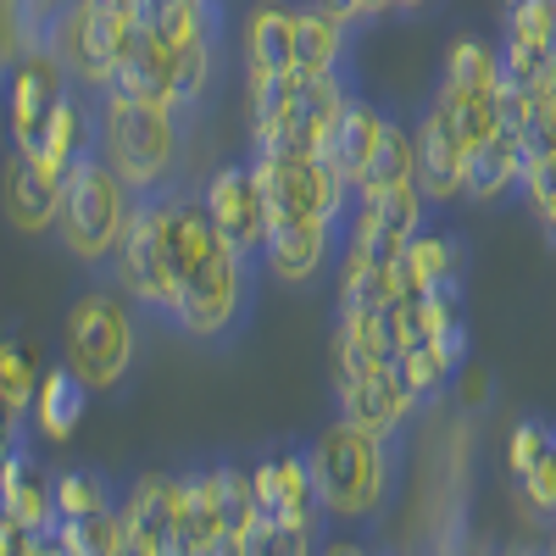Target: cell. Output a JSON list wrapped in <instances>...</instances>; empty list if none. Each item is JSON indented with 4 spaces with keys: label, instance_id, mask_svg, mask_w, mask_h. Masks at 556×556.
<instances>
[{
    "label": "cell",
    "instance_id": "b9f144b4",
    "mask_svg": "<svg viewBox=\"0 0 556 556\" xmlns=\"http://www.w3.org/2000/svg\"><path fill=\"white\" fill-rule=\"evenodd\" d=\"M112 556H156V551H151V540L139 534V529H123V540H117V551H112Z\"/></svg>",
    "mask_w": 556,
    "mask_h": 556
},
{
    "label": "cell",
    "instance_id": "1f68e13d",
    "mask_svg": "<svg viewBox=\"0 0 556 556\" xmlns=\"http://www.w3.org/2000/svg\"><path fill=\"white\" fill-rule=\"evenodd\" d=\"M501 34H513V39L534 45L540 56H551L556 51V0H518V7L506 12Z\"/></svg>",
    "mask_w": 556,
    "mask_h": 556
},
{
    "label": "cell",
    "instance_id": "60d3db41",
    "mask_svg": "<svg viewBox=\"0 0 556 556\" xmlns=\"http://www.w3.org/2000/svg\"><path fill=\"white\" fill-rule=\"evenodd\" d=\"M323 12H334L340 23H351V28H362V0H317Z\"/></svg>",
    "mask_w": 556,
    "mask_h": 556
},
{
    "label": "cell",
    "instance_id": "7dc6e473",
    "mask_svg": "<svg viewBox=\"0 0 556 556\" xmlns=\"http://www.w3.org/2000/svg\"><path fill=\"white\" fill-rule=\"evenodd\" d=\"M545 96H556V51H551V67H545Z\"/></svg>",
    "mask_w": 556,
    "mask_h": 556
},
{
    "label": "cell",
    "instance_id": "ab89813d",
    "mask_svg": "<svg viewBox=\"0 0 556 556\" xmlns=\"http://www.w3.org/2000/svg\"><path fill=\"white\" fill-rule=\"evenodd\" d=\"M23 429H34V424H28V417H23V412H12V401H7V395H0V445H7V451H12V440H17Z\"/></svg>",
    "mask_w": 556,
    "mask_h": 556
},
{
    "label": "cell",
    "instance_id": "d590c367",
    "mask_svg": "<svg viewBox=\"0 0 556 556\" xmlns=\"http://www.w3.org/2000/svg\"><path fill=\"white\" fill-rule=\"evenodd\" d=\"M384 334H390L395 356L412 351V345H424V340H429V334H424V295H401V301H390V306H384Z\"/></svg>",
    "mask_w": 556,
    "mask_h": 556
},
{
    "label": "cell",
    "instance_id": "7bdbcfd3",
    "mask_svg": "<svg viewBox=\"0 0 556 556\" xmlns=\"http://www.w3.org/2000/svg\"><path fill=\"white\" fill-rule=\"evenodd\" d=\"M395 12V0H362V28H374L379 17H390Z\"/></svg>",
    "mask_w": 556,
    "mask_h": 556
},
{
    "label": "cell",
    "instance_id": "d6a6232c",
    "mask_svg": "<svg viewBox=\"0 0 556 556\" xmlns=\"http://www.w3.org/2000/svg\"><path fill=\"white\" fill-rule=\"evenodd\" d=\"M523 139V156L540 162V156H556V96H545V84L529 96V117L513 128Z\"/></svg>",
    "mask_w": 556,
    "mask_h": 556
},
{
    "label": "cell",
    "instance_id": "3957f363",
    "mask_svg": "<svg viewBox=\"0 0 556 556\" xmlns=\"http://www.w3.org/2000/svg\"><path fill=\"white\" fill-rule=\"evenodd\" d=\"M139 323H146V312L106 273H89V285L73 290L62 317V362L96 395L106 401L128 395L139 374Z\"/></svg>",
    "mask_w": 556,
    "mask_h": 556
},
{
    "label": "cell",
    "instance_id": "2e32d148",
    "mask_svg": "<svg viewBox=\"0 0 556 556\" xmlns=\"http://www.w3.org/2000/svg\"><path fill=\"white\" fill-rule=\"evenodd\" d=\"M0 206H7L17 235H51L56 212H62V178L45 167L34 151L12 146L7 173H0Z\"/></svg>",
    "mask_w": 556,
    "mask_h": 556
},
{
    "label": "cell",
    "instance_id": "7402d4cb",
    "mask_svg": "<svg viewBox=\"0 0 556 556\" xmlns=\"http://www.w3.org/2000/svg\"><path fill=\"white\" fill-rule=\"evenodd\" d=\"M89 390L67 362L56 367H45V379H39V395H34V412H28V424L39 440H73V429L84 424V412H89Z\"/></svg>",
    "mask_w": 556,
    "mask_h": 556
},
{
    "label": "cell",
    "instance_id": "4fadbf2b",
    "mask_svg": "<svg viewBox=\"0 0 556 556\" xmlns=\"http://www.w3.org/2000/svg\"><path fill=\"white\" fill-rule=\"evenodd\" d=\"M434 212L440 206L417 190V184H401V190H384V195H362L356 217H351V240L374 245L379 256H401L434 223Z\"/></svg>",
    "mask_w": 556,
    "mask_h": 556
},
{
    "label": "cell",
    "instance_id": "f546056e",
    "mask_svg": "<svg viewBox=\"0 0 556 556\" xmlns=\"http://www.w3.org/2000/svg\"><path fill=\"white\" fill-rule=\"evenodd\" d=\"M39 356H34V345L12 329V334H0V395L12 401V412H34V395H39Z\"/></svg>",
    "mask_w": 556,
    "mask_h": 556
},
{
    "label": "cell",
    "instance_id": "9c48e42d",
    "mask_svg": "<svg viewBox=\"0 0 556 556\" xmlns=\"http://www.w3.org/2000/svg\"><path fill=\"white\" fill-rule=\"evenodd\" d=\"M201 195L212 206V223L228 251L240 256H267V201L256 190V173H251V156L240 162H217L206 178H201Z\"/></svg>",
    "mask_w": 556,
    "mask_h": 556
},
{
    "label": "cell",
    "instance_id": "e0dca14e",
    "mask_svg": "<svg viewBox=\"0 0 556 556\" xmlns=\"http://www.w3.org/2000/svg\"><path fill=\"white\" fill-rule=\"evenodd\" d=\"M329 367H334V390H351L362 379L395 367V345L384 334V312H362V306H340L334 317V345H329Z\"/></svg>",
    "mask_w": 556,
    "mask_h": 556
},
{
    "label": "cell",
    "instance_id": "ba28073f",
    "mask_svg": "<svg viewBox=\"0 0 556 556\" xmlns=\"http://www.w3.org/2000/svg\"><path fill=\"white\" fill-rule=\"evenodd\" d=\"M245 462H251L256 501H262V513H267L273 523H278V518H312V513H323L317 468H312V440L278 434V440L245 451Z\"/></svg>",
    "mask_w": 556,
    "mask_h": 556
},
{
    "label": "cell",
    "instance_id": "8d00e7d4",
    "mask_svg": "<svg viewBox=\"0 0 556 556\" xmlns=\"http://www.w3.org/2000/svg\"><path fill=\"white\" fill-rule=\"evenodd\" d=\"M513 484H518L523 506H534L540 518H551V523H556V445L534 462V468H529L523 479H513Z\"/></svg>",
    "mask_w": 556,
    "mask_h": 556
},
{
    "label": "cell",
    "instance_id": "44dd1931",
    "mask_svg": "<svg viewBox=\"0 0 556 556\" xmlns=\"http://www.w3.org/2000/svg\"><path fill=\"white\" fill-rule=\"evenodd\" d=\"M523 139L513 128H501L490 146H479L468 156V178H462V201H473V206H495L506 201L523 184Z\"/></svg>",
    "mask_w": 556,
    "mask_h": 556
},
{
    "label": "cell",
    "instance_id": "cb8c5ba5",
    "mask_svg": "<svg viewBox=\"0 0 556 556\" xmlns=\"http://www.w3.org/2000/svg\"><path fill=\"white\" fill-rule=\"evenodd\" d=\"M401 184H417V123L401 117V112H390L384 139H379L374 162L362 167L356 190L362 195H384V190H401Z\"/></svg>",
    "mask_w": 556,
    "mask_h": 556
},
{
    "label": "cell",
    "instance_id": "5bb4252c",
    "mask_svg": "<svg viewBox=\"0 0 556 556\" xmlns=\"http://www.w3.org/2000/svg\"><path fill=\"white\" fill-rule=\"evenodd\" d=\"M156 206V235H162V245H167V262H173V273L190 285V278L206 267V256L223 245V235H217V223H212V206H206V195H201V184H190V190H173V195H162V201H151Z\"/></svg>",
    "mask_w": 556,
    "mask_h": 556
},
{
    "label": "cell",
    "instance_id": "83f0119b",
    "mask_svg": "<svg viewBox=\"0 0 556 556\" xmlns=\"http://www.w3.org/2000/svg\"><path fill=\"white\" fill-rule=\"evenodd\" d=\"M395 374H401V384H406L417 401H424V412H429V406L456 384L462 362H451L440 345H429V340H424V345H412V351H401V356H395Z\"/></svg>",
    "mask_w": 556,
    "mask_h": 556
},
{
    "label": "cell",
    "instance_id": "f6af8a7d",
    "mask_svg": "<svg viewBox=\"0 0 556 556\" xmlns=\"http://www.w3.org/2000/svg\"><path fill=\"white\" fill-rule=\"evenodd\" d=\"M429 7H434V0H395V12H401V17H424Z\"/></svg>",
    "mask_w": 556,
    "mask_h": 556
},
{
    "label": "cell",
    "instance_id": "ffe728a7",
    "mask_svg": "<svg viewBox=\"0 0 556 556\" xmlns=\"http://www.w3.org/2000/svg\"><path fill=\"white\" fill-rule=\"evenodd\" d=\"M351 23H340L334 12H323L317 0L295 7V56L290 67L306 73V78H323V73H340L345 56H351Z\"/></svg>",
    "mask_w": 556,
    "mask_h": 556
},
{
    "label": "cell",
    "instance_id": "f907efd6",
    "mask_svg": "<svg viewBox=\"0 0 556 556\" xmlns=\"http://www.w3.org/2000/svg\"><path fill=\"white\" fill-rule=\"evenodd\" d=\"M501 7H506V12H513V7H518V0H501Z\"/></svg>",
    "mask_w": 556,
    "mask_h": 556
},
{
    "label": "cell",
    "instance_id": "9a60e30c",
    "mask_svg": "<svg viewBox=\"0 0 556 556\" xmlns=\"http://www.w3.org/2000/svg\"><path fill=\"white\" fill-rule=\"evenodd\" d=\"M39 434L23 429L7 451V484H0V506L34 534H56L62 513H56V468L39 462Z\"/></svg>",
    "mask_w": 556,
    "mask_h": 556
},
{
    "label": "cell",
    "instance_id": "7c38bea8",
    "mask_svg": "<svg viewBox=\"0 0 556 556\" xmlns=\"http://www.w3.org/2000/svg\"><path fill=\"white\" fill-rule=\"evenodd\" d=\"M73 78L45 56V51H28L12 62V78H7V128H12V146L17 151H45V134H51V112L62 101V89Z\"/></svg>",
    "mask_w": 556,
    "mask_h": 556
},
{
    "label": "cell",
    "instance_id": "8992f818",
    "mask_svg": "<svg viewBox=\"0 0 556 556\" xmlns=\"http://www.w3.org/2000/svg\"><path fill=\"white\" fill-rule=\"evenodd\" d=\"M139 39H146L139 17H112L101 0H73L45 34V56L84 89H112L117 67L139 51Z\"/></svg>",
    "mask_w": 556,
    "mask_h": 556
},
{
    "label": "cell",
    "instance_id": "d6986e66",
    "mask_svg": "<svg viewBox=\"0 0 556 556\" xmlns=\"http://www.w3.org/2000/svg\"><path fill=\"white\" fill-rule=\"evenodd\" d=\"M384 123H390V106L367 101V96H351L345 112L334 117V134H329V151H323V162H329L345 184H356L362 167L374 162V151H379Z\"/></svg>",
    "mask_w": 556,
    "mask_h": 556
},
{
    "label": "cell",
    "instance_id": "c3c4849f",
    "mask_svg": "<svg viewBox=\"0 0 556 556\" xmlns=\"http://www.w3.org/2000/svg\"><path fill=\"white\" fill-rule=\"evenodd\" d=\"M417 556H451V551L445 545H429V551H417Z\"/></svg>",
    "mask_w": 556,
    "mask_h": 556
},
{
    "label": "cell",
    "instance_id": "ee69618b",
    "mask_svg": "<svg viewBox=\"0 0 556 556\" xmlns=\"http://www.w3.org/2000/svg\"><path fill=\"white\" fill-rule=\"evenodd\" d=\"M451 556H495V545H490V540H468V534H462V540L451 545Z\"/></svg>",
    "mask_w": 556,
    "mask_h": 556
},
{
    "label": "cell",
    "instance_id": "5b68a950",
    "mask_svg": "<svg viewBox=\"0 0 556 556\" xmlns=\"http://www.w3.org/2000/svg\"><path fill=\"white\" fill-rule=\"evenodd\" d=\"M262 278H267V262L217 245L206 256V267L184 285V306L173 317V329L201 351H235L256 317Z\"/></svg>",
    "mask_w": 556,
    "mask_h": 556
},
{
    "label": "cell",
    "instance_id": "e575fe53",
    "mask_svg": "<svg viewBox=\"0 0 556 556\" xmlns=\"http://www.w3.org/2000/svg\"><path fill=\"white\" fill-rule=\"evenodd\" d=\"M523 201L540 212V223H545V235L556 240V156H540V162H523Z\"/></svg>",
    "mask_w": 556,
    "mask_h": 556
},
{
    "label": "cell",
    "instance_id": "74e56055",
    "mask_svg": "<svg viewBox=\"0 0 556 556\" xmlns=\"http://www.w3.org/2000/svg\"><path fill=\"white\" fill-rule=\"evenodd\" d=\"M379 540L384 529H356V534H329L323 556H379Z\"/></svg>",
    "mask_w": 556,
    "mask_h": 556
},
{
    "label": "cell",
    "instance_id": "8fae6325",
    "mask_svg": "<svg viewBox=\"0 0 556 556\" xmlns=\"http://www.w3.org/2000/svg\"><path fill=\"white\" fill-rule=\"evenodd\" d=\"M412 123H417V190H424L434 206L462 201V178H468L473 146L462 139L451 106H445L440 96H429L424 112H417Z\"/></svg>",
    "mask_w": 556,
    "mask_h": 556
},
{
    "label": "cell",
    "instance_id": "7a4b0ae2",
    "mask_svg": "<svg viewBox=\"0 0 556 556\" xmlns=\"http://www.w3.org/2000/svg\"><path fill=\"white\" fill-rule=\"evenodd\" d=\"M312 468H317L323 513L334 523L384 529L406 479V429L374 434V429H356L351 417H334V424L312 434Z\"/></svg>",
    "mask_w": 556,
    "mask_h": 556
},
{
    "label": "cell",
    "instance_id": "ac0fdd59",
    "mask_svg": "<svg viewBox=\"0 0 556 556\" xmlns=\"http://www.w3.org/2000/svg\"><path fill=\"white\" fill-rule=\"evenodd\" d=\"M334 406H340V417H351L356 429H374V434H395V429H406L412 417L424 412V401L401 384L395 367H384V374L362 379L351 390H334Z\"/></svg>",
    "mask_w": 556,
    "mask_h": 556
},
{
    "label": "cell",
    "instance_id": "f1b7e54d",
    "mask_svg": "<svg viewBox=\"0 0 556 556\" xmlns=\"http://www.w3.org/2000/svg\"><path fill=\"white\" fill-rule=\"evenodd\" d=\"M445 84H462V89H501V45L479 39V34H462L451 51H445V67H440Z\"/></svg>",
    "mask_w": 556,
    "mask_h": 556
},
{
    "label": "cell",
    "instance_id": "52a82bcc",
    "mask_svg": "<svg viewBox=\"0 0 556 556\" xmlns=\"http://www.w3.org/2000/svg\"><path fill=\"white\" fill-rule=\"evenodd\" d=\"M106 278H112V285H117L139 312H146L151 323H167V329H173V317H178V306H184V278H178L173 262H167V245H162V235H156V206H151V201L134 206V223H128V235H123V245H117Z\"/></svg>",
    "mask_w": 556,
    "mask_h": 556
},
{
    "label": "cell",
    "instance_id": "277c9868",
    "mask_svg": "<svg viewBox=\"0 0 556 556\" xmlns=\"http://www.w3.org/2000/svg\"><path fill=\"white\" fill-rule=\"evenodd\" d=\"M134 206L139 201H134L128 184L112 173V162L106 156H84L67 173V184H62V212H56L51 235L78 267L106 273L117 245H123V235H128V223H134Z\"/></svg>",
    "mask_w": 556,
    "mask_h": 556
},
{
    "label": "cell",
    "instance_id": "bcb514c9",
    "mask_svg": "<svg viewBox=\"0 0 556 556\" xmlns=\"http://www.w3.org/2000/svg\"><path fill=\"white\" fill-rule=\"evenodd\" d=\"M7 78H12V56L0 51V112H7Z\"/></svg>",
    "mask_w": 556,
    "mask_h": 556
},
{
    "label": "cell",
    "instance_id": "484cf974",
    "mask_svg": "<svg viewBox=\"0 0 556 556\" xmlns=\"http://www.w3.org/2000/svg\"><path fill=\"white\" fill-rule=\"evenodd\" d=\"M117 506H123V479H112L106 468H89V462L56 468V513L62 518H96V513H117Z\"/></svg>",
    "mask_w": 556,
    "mask_h": 556
},
{
    "label": "cell",
    "instance_id": "681fc988",
    "mask_svg": "<svg viewBox=\"0 0 556 556\" xmlns=\"http://www.w3.org/2000/svg\"><path fill=\"white\" fill-rule=\"evenodd\" d=\"M0 484H7V445H0Z\"/></svg>",
    "mask_w": 556,
    "mask_h": 556
},
{
    "label": "cell",
    "instance_id": "30bf717a",
    "mask_svg": "<svg viewBox=\"0 0 556 556\" xmlns=\"http://www.w3.org/2000/svg\"><path fill=\"white\" fill-rule=\"evenodd\" d=\"M351 240L345 217H278L267 223V278L285 290H301L329 267V256H340V245Z\"/></svg>",
    "mask_w": 556,
    "mask_h": 556
},
{
    "label": "cell",
    "instance_id": "d4e9b609",
    "mask_svg": "<svg viewBox=\"0 0 556 556\" xmlns=\"http://www.w3.org/2000/svg\"><path fill=\"white\" fill-rule=\"evenodd\" d=\"M295 56V12L290 7H262L245 17V67H262V73H295L290 67Z\"/></svg>",
    "mask_w": 556,
    "mask_h": 556
},
{
    "label": "cell",
    "instance_id": "6da1fadb",
    "mask_svg": "<svg viewBox=\"0 0 556 556\" xmlns=\"http://www.w3.org/2000/svg\"><path fill=\"white\" fill-rule=\"evenodd\" d=\"M195 128L201 106H151L123 89H101V156L134 190V201H162L195 184Z\"/></svg>",
    "mask_w": 556,
    "mask_h": 556
},
{
    "label": "cell",
    "instance_id": "603a6c76",
    "mask_svg": "<svg viewBox=\"0 0 556 556\" xmlns=\"http://www.w3.org/2000/svg\"><path fill=\"white\" fill-rule=\"evenodd\" d=\"M406 273H412V285L417 295H429V290H462V278H468V240L456 235V228H424L406 251Z\"/></svg>",
    "mask_w": 556,
    "mask_h": 556
},
{
    "label": "cell",
    "instance_id": "4316f807",
    "mask_svg": "<svg viewBox=\"0 0 556 556\" xmlns=\"http://www.w3.org/2000/svg\"><path fill=\"white\" fill-rule=\"evenodd\" d=\"M73 7V0H0V51H7L12 62L28 56V51H45V34H51V23Z\"/></svg>",
    "mask_w": 556,
    "mask_h": 556
},
{
    "label": "cell",
    "instance_id": "f35d334b",
    "mask_svg": "<svg viewBox=\"0 0 556 556\" xmlns=\"http://www.w3.org/2000/svg\"><path fill=\"white\" fill-rule=\"evenodd\" d=\"M201 556H251V545H245L235 529H223V534H212V540L201 545Z\"/></svg>",
    "mask_w": 556,
    "mask_h": 556
},
{
    "label": "cell",
    "instance_id": "836d02e7",
    "mask_svg": "<svg viewBox=\"0 0 556 556\" xmlns=\"http://www.w3.org/2000/svg\"><path fill=\"white\" fill-rule=\"evenodd\" d=\"M551 445H556V429L545 424V417H523V424H518L513 434H506V473L523 479V473L534 468V462H540Z\"/></svg>",
    "mask_w": 556,
    "mask_h": 556
},
{
    "label": "cell",
    "instance_id": "4dcf8cb0",
    "mask_svg": "<svg viewBox=\"0 0 556 556\" xmlns=\"http://www.w3.org/2000/svg\"><path fill=\"white\" fill-rule=\"evenodd\" d=\"M123 506L117 513H96V518H62L56 523V534L73 545V556H112L117 551V540H123Z\"/></svg>",
    "mask_w": 556,
    "mask_h": 556
}]
</instances>
